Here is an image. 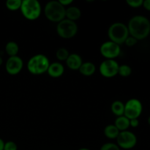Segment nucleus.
I'll return each instance as SVG.
<instances>
[{
    "label": "nucleus",
    "mask_w": 150,
    "mask_h": 150,
    "mask_svg": "<svg viewBox=\"0 0 150 150\" xmlns=\"http://www.w3.org/2000/svg\"><path fill=\"white\" fill-rule=\"evenodd\" d=\"M130 36L142 40L147 38L150 34V21L146 16H135L132 17L127 23Z\"/></svg>",
    "instance_id": "f257e3e1"
},
{
    "label": "nucleus",
    "mask_w": 150,
    "mask_h": 150,
    "mask_svg": "<svg viewBox=\"0 0 150 150\" xmlns=\"http://www.w3.org/2000/svg\"><path fill=\"white\" fill-rule=\"evenodd\" d=\"M50 62L48 57L42 54H36L29 59L27 63V69L33 75H42L47 73Z\"/></svg>",
    "instance_id": "f03ea898"
},
{
    "label": "nucleus",
    "mask_w": 150,
    "mask_h": 150,
    "mask_svg": "<svg viewBox=\"0 0 150 150\" xmlns=\"http://www.w3.org/2000/svg\"><path fill=\"white\" fill-rule=\"evenodd\" d=\"M65 7L59 1H50L45 4L44 13L50 21L59 23L65 18Z\"/></svg>",
    "instance_id": "7ed1b4c3"
},
{
    "label": "nucleus",
    "mask_w": 150,
    "mask_h": 150,
    "mask_svg": "<svg viewBox=\"0 0 150 150\" xmlns=\"http://www.w3.org/2000/svg\"><path fill=\"white\" fill-rule=\"evenodd\" d=\"M108 36L110 41L118 45L125 43L126 39L130 36L127 26L122 22L112 23L108 29Z\"/></svg>",
    "instance_id": "20e7f679"
},
{
    "label": "nucleus",
    "mask_w": 150,
    "mask_h": 150,
    "mask_svg": "<svg viewBox=\"0 0 150 150\" xmlns=\"http://www.w3.org/2000/svg\"><path fill=\"white\" fill-rule=\"evenodd\" d=\"M20 10L23 17L29 21L38 19L42 11L40 3L38 0H23Z\"/></svg>",
    "instance_id": "39448f33"
},
{
    "label": "nucleus",
    "mask_w": 150,
    "mask_h": 150,
    "mask_svg": "<svg viewBox=\"0 0 150 150\" xmlns=\"http://www.w3.org/2000/svg\"><path fill=\"white\" fill-rule=\"evenodd\" d=\"M78 25L75 21L64 18L59 22L57 26V32L63 39H70L74 38L78 32Z\"/></svg>",
    "instance_id": "423d86ee"
},
{
    "label": "nucleus",
    "mask_w": 150,
    "mask_h": 150,
    "mask_svg": "<svg viewBox=\"0 0 150 150\" xmlns=\"http://www.w3.org/2000/svg\"><path fill=\"white\" fill-rule=\"evenodd\" d=\"M143 111L142 102L136 98L128 100L125 104L124 116L129 120L139 119Z\"/></svg>",
    "instance_id": "0eeeda50"
},
{
    "label": "nucleus",
    "mask_w": 150,
    "mask_h": 150,
    "mask_svg": "<svg viewBox=\"0 0 150 150\" xmlns=\"http://www.w3.org/2000/svg\"><path fill=\"white\" fill-rule=\"evenodd\" d=\"M137 144V137L131 131L120 132L117 138V144L120 149H130L135 147Z\"/></svg>",
    "instance_id": "6e6552de"
},
{
    "label": "nucleus",
    "mask_w": 150,
    "mask_h": 150,
    "mask_svg": "<svg viewBox=\"0 0 150 150\" xmlns=\"http://www.w3.org/2000/svg\"><path fill=\"white\" fill-rule=\"evenodd\" d=\"M100 52L106 59H114L121 54V48L120 45L112 41H106L100 45Z\"/></svg>",
    "instance_id": "1a4fd4ad"
},
{
    "label": "nucleus",
    "mask_w": 150,
    "mask_h": 150,
    "mask_svg": "<svg viewBox=\"0 0 150 150\" xmlns=\"http://www.w3.org/2000/svg\"><path fill=\"white\" fill-rule=\"evenodd\" d=\"M119 66L120 64L115 59H105L100 64V73L104 78H114L118 75Z\"/></svg>",
    "instance_id": "9d476101"
},
{
    "label": "nucleus",
    "mask_w": 150,
    "mask_h": 150,
    "mask_svg": "<svg viewBox=\"0 0 150 150\" xmlns=\"http://www.w3.org/2000/svg\"><path fill=\"white\" fill-rule=\"evenodd\" d=\"M23 67V62L18 56L9 57L5 64L6 71L12 76L18 74L22 70Z\"/></svg>",
    "instance_id": "9b49d317"
},
{
    "label": "nucleus",
    "mask_w": 150,
    "mask_h": 150,
    "mask_svg": "<svg viewBox=\"0 0 150 150\" xmlns=\"http://www.w3.org/2000/svg\"><path fill=\"white\" fill-rule=\"evenodd\" d=\"M65 62L66 65L70 70H79L83 63V61H82L81 57L79 54L74 53V54H70Z\"/></svg>",
    "instance_id": "f8f14e48"
},
{
    "label": "nucleus",
    "mask_w": 150,
    "mask_h": 150,
    "mask_svg": "<svg viewBox=\"0 0 150 150\" xmlns=\"http://www.w3.org/2000/svg\"><path fill=\"white\" fill-rule=\"evenodd\" d=\"M64 72V65L62 63L57 62L51 63L49 67H48V70H47V73L48 74V76H51V78H54V79L61 77Z\"/></svg>",
    "instance_id": "ddd939ff"
},
{
    "label": "nucleus",
    "mask_w": 150,
    "mask_h": 150,
    "mask_svg": "<svg viewBox=\"0 0 150 150\" xmlns=\"http://www.w3.org/2000/svg\"><path fill=\"white\" fill-rule=\"evenodd\" d=\"M81 16V11L76 6H70L65 10V18L68 20L75 21L79 20Z\"/></svg>",
    "instance_id": "4468645a"
},
{
    "label": "nucleus",
    "mask_w": 150,
    "mask_h": 150,
    "mask_svg": "<svg viewBox=\"0 0 150 150\" xmlns=\"http://www.w3.org/2000/svg\"><path fill=\"white\" fill-rule=\"evenodd\" d=\"M79 71L81 75L84 76H91L96 71V66L91 62L82 63Z\"/></svg>",
    "instance_id": "2eb2a0df"
},
{
    "label": "nucleus",
    "mask_w": 150,
    "mask_h": 150,
    "mask_svg": "<svg viewBox=\"0 0 150 150\" xmlns=\"http://www.w3.org/2000/svg\"><path fill=\"white\" fill-rule=\"evenodd\" d=\"M114 125L120 130V132L125 131L130 127V120L124 115L117 117L114 121Z\"/></svg>",
    "instance_id": "dca6fc26"
},
{
    "label": "nucleus",
    "mask_w": 150,
    "mask_h": 150,
    "mask_svg": "<svg viewBox=\"0 0 150 150\" xmlns=\"http://www.w3.org/2000/svg\"><path fill=\"white\" fill-rule=\"evenodd\" d=\"M111 110L115 116L121 117L124 115L125 104L120 100L114 101L111 105Z\"/></svg>",
    "instance_id": "f3484780"
},
{
    "label": "nucleus",
    "mask_w": 150,
    "mask_h": 150,
    "mask_svg": "<svg viewBox=\"0 0 150 150\" xmlns=\"http://www.w3.org/2000/svg\"><path fill=\"white\" fill-rule=\"evenodd\" d=\"M120 130L114 125H108L104 129V135L109 139H117Z\"/></svg>",
    "instance_id": "a211bd4d"
},
{
    "label": "nucleus",
    "mask_w": 150,
    "mask_h": 150,
    "mask_svg": "<svg viewBox=\"0 0 150 150\" xmlns=\"http://www.w3.org/2000/svg\"><path fill=\"white\" fill-rule=\"evenodd\" d=\"M5 51L10 57L18 56L19 51L18 45L14 41H10L5 45Z\"/></svg>",
    "instance_id": "6ab92c4d"
},
{
    "label": "nucleus",
    "mask_w": 150,
    "mask_h": 150,
    "mask_svg": "<svg viewBox=\"0 0 150 150\" xmlns=\"http://www.w3.org/2000/svg\"><path fill=\"white\" fill-rule=\"evenodd\" d=\"M22 0H7L6 1V7L8 10L15 11L21 8Z\"/></svg>",
    "instance_id": "aec40b11"
},
{
    "label": "nucleus",
    "mask_w": 150,
    "mask_h": 150,
    "mask_svg": "<svg viewBox=\"0 0 150 150\" xmlns=\"http://www.w3.org/2000/svg\"><path fill=\"white\" fill-rule=\"evenodd\" d=\"M132 68L127 64H122L119 66L118 74L122 77H128L131 75Z\"/></svg>",
    "instance_id": "412c9836"
},
{
    "label": "nucleus",
    "mask_w": 150,
    "mask_h": 150,
    "mask_svg": "<svg viewBox=\"0 0 150 150\" xmlns=\"http://www.w3.org/2000/svg\"><path fill=\"white\" fill-rule=\"evenodd\" d=\"M70 53H69L68 50L65 48H59L56 52V57L57 59L59 61H66L67 59L68 58Z\"/></svg>",
    "instance_id": "4be33fe9"
},
{
    "label": "nucleus",
    "mask_w": 150,
    "mask_h": 150,
    "mask_svg": "<svg viewBox=\"0 0 150 150\" xmlns=\"http://www.w3.org/2000/svg\"><path fill=\"white\" fill-rule=\"evenodd\" d=\"M100 150H121V149L119 147L117 144L109 142V143H105L102 145Z\"/></svg>",
    "instance_id": "5701e85b"
},
{
    "label": "nucleus",
    "mask_w": 150,
    "mask_h": 150,
    "mask_svg": "<svg viewBox=\"0 0 150 150\" xmlns=\"http://www.w3.org/2000/svg\"><path fill=\"white\" fill-rule=\"evenodd\" d=\"M143 0H127L126 3L127 5L133 8H139L143 4Z\"/></svg>",
    "instance_id": "b1692460"
},
{
    "label": "nucleus",
    "mask_w": 150,
    "mask_h": 150,
    "mask_svg": "<svg viewBox=\"0 0 150 150\" xmlns=\"http://www.w3.org/2000/svg\"><path fill=\"white\" fill-rule=\"evenodd\" d=\"M4 150H18V146L14 142H7L4 143Z\"/></svg>",
    "instance_id": "393cba45"
},
{
    "label": "nucleus",
    "mask_w": 150,
    "mask_h": 150,
    "mask_svg": "<svg viewBox=\"0 0 150 150\" xmlns=\"http://www.w3.org/2000/svg\"><path fill=\"white\" fill-rule=\"evenodd\" d=\"M137 42H138V40L136 39V38H133V37L131 36H129L128 38L126 39L125 42V44L128 47H133L135 45H136Z\"/></svg>",
    "instance_id": "a878e982"
},
{
    "label": "nucleus",
    "mask_w": 150,
    "mask_h": 150,
    "mask_svg": "<svg viewBox=\"0 0 150 150\" xmlns=\"http://www.w3.org/2000/svg\"><path fill=\"white\" fill-rule=\"evenodd\" d=\"M139 125V119H133L130 120V127H137Z\"/></svg>",
    "instance_id": "bb28decb"
},
{
    "label": "nucleus",
    "mask_w": 150,
    "mask_h": 150,
    "mask_svg": "<svg viewBox=\"0 0 150 150\" xmlns=\"http://www.w3.org/2000/svg\"><path fill=\"white\" fill-rule=\"evenodd\" d=\"M59 1L60 4L62 6H64V7H65L66 6H70V4L73 3V0H59Z\"/></svg>",
    "instance_id": "cd10ccee"
},
{
    "label": "nucleus",
    "mask_w": 150,
    "mask_h": 150,
    "mask_svg": "<svg viewBox=\"0 0 150 150\" xmlns=\"http://www.w3.org/2000/svg\"><path fill=\"white\" fill-rule=\"evenodd\" d=\"M142 6H143L145 10L150 11V0H145V1H144Z\"/></svg>",
    "instance_id": "c85d7f7f"
},
{
    "label": "nucleus",
    "mask_w": 150,
    "mask_h": 150,
    "mask_svg": "<svg viewBox=\"0 0 150 150\" xmlns=\"http://www.w3.org/2000/svg\"><path fill=\"white\" fill-rule=\"evenodd\" d=\"M4 142L1 139H0V150H4Z\"/></svg>",
    "instance_id": "c756f323"
},
{
    "label": "nucleus",
    "mask_w": 150,
    "mask_h": 150,
    "mask_svg": "<svg viewBox=\"0 0 150 150\" xmlns=\"http://www.w3.org/2000/svg\"><path fill=\"white\" fill-rule=\"evenodd\" d=\"M2 63H3V59H2V58H1V57H0V66H1V64H2Z\"/></svg>",
    "instance_id": "7c9ffc66"
},
{
    "label": "nucleus",
    "mask_w": 150,
    "mask_h": 150,
    "mask_svg": "<svg viewBox=\"0 0 150 150\" xmlns=\"http://www.w3.org/2000/svg\"><path fill=\"white\" fill-rule=\"evenodd\" d=\"M79 150H91V149H87V148H81V149H79Z\"/></svg>",
    "instance_id": "2f4dec72"
},
{
    "label": "nucleus",
    "mask_w": 150,
    "mask_h": 150,
    "mask_svg": "<svg viewBox=\"0 0 150 150\" xmlns=\"http://www.w3.org/2000/svg\"><path fill=\"white\" fill-rule=\"evenodd\" d=\"M147 122H148V124L149 125H150V116L149 117V118H148V120H147Z\"/></svg>",
    "instance_id": "473e14b6"
}]
</instances>
